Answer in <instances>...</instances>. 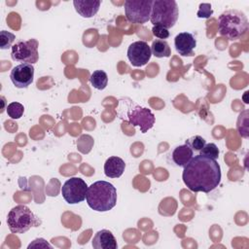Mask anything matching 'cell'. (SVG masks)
Segmentation results:
<instances>
[{"mask_svg":"<svg viewBox=\"0 0 249 249\" xmlns=\"http://www.w3.org/2000/svg\"><path fill=\"white\" fill-rule=\"evenodd\" d=\"M221 168L216 160L196 155L184 166L182 179L187 188L195 193H209L221 181Z\"/></svg>","mask_w":249,"mask_h":249,"instance_id":"6da1fadb","label":"cell"},{"mask_svg":"<svg viewBox=\"0 0 249 249\" xmlns=\"http://www.w3.org/2000/svg\"><path fill=\"white\" fill-rule=\"evenodd\" d=\"M86 200L94 211H109L117 203V190L107 181H96L88 188Z\"/></svg>","mask_w":249,"mask_h":249,"instance_id":"7a4b0ae2","label":"cell"},{"mask_svg":"<svg viewBox=\"0 0 249 249\" xmlns=\"http://www.w3.org/2000/svg\"><path fill=\"white\" fill-rule=\"evenodd\" d=\"M248 29V19L244 13L231 9L223 12L218 18L219 34L231 41L240 39Z\"/></svg>","mask_w":249,"mask_h":249,"instance_id":"3957f363","label":"cell"},{"mask_svg":"<svg viewBox=\"0 0 249 249\" xmlns=\"http://www.w3.org/2000/svg\"><path fill=\"white\" fill-rule=\"evenodd\" d=\"M40 224L39 218L26 205L22 204L13 207L7 216V225L13 233H23Z\"/></svg>","mask_w":249,"mask_h":249,"instance_id":"277c9868","label":"cell"},{"mask_svg":"<svg viewBox=\"0 0 249 249\" xmlns=\"http://www.w3.org/2000/svg\"><path fill=\"white\" fill-rule=\"evenodd\" d=\"M179 11L174 0H155L152 5L150 20L154 25L171 28L178 19Z\"/></svg>","mask_w":249,"mask_h":249,"instance_id":"5b68a950","label":"cell"},{"mask_svg":"<svg viewBox=\"0 0 249 249\" xmlns=\"http://www.w3.org/2000/svg\"><path fill=\"white\" fill-rule=\"evenodd\" d=\"M152 0H126L124 2L125 17L132 23H145L150 20Z\"/></svg>","mask_w":249,"mask_h":249,"instance_id":"8992f818","label":"cell"},{"mask_svg":"<svg viewBox=\"0 0 249 249\" xmlns=\"http://www.w3.org/2000/svg\"><path fill=\"white\" fill-rule=\"evenodd\" d=\"M38 47L39 43L36 39L18 41L12 47V58L13 60L21 63H36L39 59Z\"/></svg>","mask_w":249,"mask_h":249,"instance_id":"52a82bcc","label":"cell"},{"mask_svg":"<svg viewBox=\"0 0 249 249\" xmlns=\"http://www.w3.org/2000/svg\"><path fill=\"white\" fill-rule=\"evenodd\" d=\"M87 183L80 177H71L61 187V195L69 204H77L86 199L88 192Z\"/></svg>","mask_w":249,"mask_h":249,"instance_id":"ba28073f","label":"cell"},{"mask_svg":"<svg viewBox=\"0 0 249 249\" xmlns=\"http://www.w3.org/2000/svg\"><path fill=\"white\" fill-rule=\"evenodd\" d=\"M128 123L133 126H139L142 133L151 129L155 124V116L148 108L135 106L127 110Z\"/></svg>","mask_w":249,"mask_h":249,"instance_id":"9c48e42d","label":"cell"},{"mask_svg":"<svg viewBox=\"0 0 249 249\" xmlns=\"http://www.w3.org/2000/svg\"><path fill=\"white\" fill-rule=\"evenodd\" d=\"M126 54L132 66L141 67L147 64L152 56L151 47L145 41H135L128 46Z\"/></svg>","mask_w":249,"mask_h":249,"instance_id":"30bf717a","label":"cell"},{"mask_svg":"<svg viewBox=\"0 0 249 249\" xmlns=\"http://www.w3.org/2000/svg\"><path fill=\"white\" fill-rule=\"evenodd\" d=\"M10 78L16 88L26 89L34 79V67L29 63H20L12 68Z\"/></svg>","mask_w":249,"mask_h":249,"instance_id":"8fae6325","label":"cell"},{"mask_svg":"<svg viewBox=\"0 0 249 249\" xmlns=\"http://www.w3.org/2000/svg\"><path fill=\"white\" fill-rule=\"evenodd\" d=\"M174 46L177 53L183 56L194 54V50L196 47V40L190 32H181L174 38Z\"/></svg>","mask_w":249,"mask_h":249,"instance_id":"7c38bea8","label":"cell"},{"mask_svg":"<svg viewBox=\"0 0 249 249\" xmlns=\"http://www.w3.org/2000/svg\"><path fill=\"white\" fill-rule=\"evenodd\" d=\"M94 249H117L118 244L113 233L108 230L98 231L92 238Z\"/></svg>","mask_w":249,"mask_h":249,"instance_id":"4fadbf2b","label":"cell"},{"mask_svg":"<svg viewBox=\"0 0 249 249\" xmlns=\"http://www.w3.org/2000/svg\"><path fill=\"white\" fill-rule=\"evenodd\" d=\"M125 168L124 160L119 157H110L104 163V173L109 178H119Z\"/></svg>","mask_w":249,"mask_h":249,"instance_id":"5bb4252c","label":"cell"},{"mask_svg":"<svg viewBox=\"0 0 249 249\" xmlns=\"http://www.w3.org/2000/svg\"><path fill=\"white\" fill-rule=\"evenodd\" d=\"M101 1L74 0L73 5L76 12L83 18H92L99 10Z\"/></svg>","mask_w":249,"mask_h":249,"instance_id":"9a60e30c","label":"cell"},{"mask_svg":"<svg viewBox=\"0 0 249 249\" xmlns=\"http://www.w3.org/2000/svg\"><path fill=\"white\" fill-rule=\"evenodd\" d=\"M194 157V151L186 144L177 146L171 153L172 161L180 167H184Z\"/></svg>","mask_w":249,"mask_h":249,"instance_id":"2e32d148","label":"cell"},{"mask_svg":"<svg viewBox=\"0 0 249 249\" xmlns=\"http://www.w3.org/2000/svg\"><path fill=\"white\" fill-rule=\"evenodd\" d=\"M152 54L156 57H168L171 54V50L168 43L164 40L157 39L153 41L151 46Z\"/></svg>","mask_w":249,"mask_h":249,"instance_id":"e0dca14e","label":"cell"},{"mask_svg":"<svg viewBox=\"0 0 249 249\" xmlns=\"http://www.w3.org/2000/svg\"><path fill=\"white\" fill-rule=\"evenodd\" d=\"M89 82L94 89L102 90L107 87L108 76L103 70H95L91 73L89 77Z\"/></svg>","mask_w":249,"mask_h":249,"instance_id":"ac0fdd59","label":"cell"},{"mask_svg":"<svg viewBox=\"0 0 249 249\" xmlns=\"http://www.w3.org/2000/svg\"><path fill=\"white\" fill-rule=\"evenodd\" d=\"M6 109H7L8 116L13 120L21 118L24 112V107L19 102H11L10 104H8Z\"/></svg>","mask_w":249,"mask_h":249,"instance_id":"d6986e66","label":"cell"},{"mask_svg":"<svg viewBox=\"0 0 249 249\" xmlns=\"http://www.w3.org/2000/svg\"><path fill=\"white\" fill-rule=\"evenodd\" d=\"M15 40H16L15 34L6 30L0 31V49L1 50H7L9 48H12L13 47L12 44L14 43Z\"/></svg>","mask_w":249,"mask_h":249,"instance_id":"ffe728a7","label":"cell"},{"mask_svg":"<svg viewBox=\"0 0 249 249\" xmlns=\"http://www.w3.org/2000/svg\"><path fill=\"white\" fill-rule=\"evenodd\" d=\"M199 155L210 158L212 160H217L219 157V149L214 143H206L199 151Z\"/></svg>","mask_w":249,"mask_h":249,"instance_id":"44dd1931","label":"cell"},{"mask_svg":"<svg viewBox=\"0 0 249 249\" xmlns=\"http://www.w3.org/2000/svg\"><path fill=\"white\" fill-rule=\"evenodd\" d=\"M186 145H188L193 151H200L203 146L206 144V141L203 137H201L200 135H194L190 138H188L185 142Z\"/></svg>","mask_w":249,"mask_h":249,"instance_id":"7402d4cb","label":"cell"},{"mask_svg":"<svg viewBox=\"0 0 249 249\" xmlns=\"http://www.w3.org/2000/svg\"><path fill=\"white\" fill-rule=\"evenodd\" d=\"M244 122H242V119L240 117V115L238 116V119H237V122L238 123H242L241 124H236V127H237V131L238 133L242 136V137H248V112L245 114V117H244Z\"/></svg>","mask_w":249,"mask_h":249,"instance_id":"603a6c76","label":"cell"},{"mask_svg":"<svg viewBox=\"0 0 249 249\" xmlns=\"http://www.w3.org/2000/svg\"><path fill=\"white\" fill-rule=\"evenodd\" d=\"M152 33L155 37L159 38L160 40L167 39L169 37L168 29L162 25H154L152 28Z\"/></svg>","mask_w":249,"mask_h":249,"instance_id":"cb8c5ba5","label":"cell"},{"mask_svg":"<svg viewBox=\"0 0 249 249\" xmlns=\"http://www.w3.org/2000/svg\"><path fill=\"white\" fill-rule=\"evenodd\" d=\"M213 14V11L211 9V5L209 3H201L199 4V10L196 14L197 18H208Z\"/></svg>","mask_w":249,"mask_h":249,"instance_id":"d4e9b609","label":"cell"},{"mask_svg":"<svg viewBox=\"0 0 249 249\" xmlns=\"http://www.w3.org/2000/svg\"><path fill=\"white\" fill-rule=\"evenodd\" d=\"M39 239H40V242H38V241H39L38 238L35 239V240H33V242L28 245V248H31V247H38V246H39V247H43V248H46V247L52 248V245L49 244L44 238H39Z\"/></svg>","mask_w":249,"mask_h":249,"instance_id":"484cf974","label":"cell"}]
</instances>
